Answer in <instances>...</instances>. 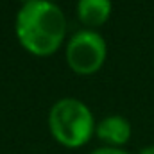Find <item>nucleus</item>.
Instances as JSON below:
<instances>
[{
    "label": "nucleus",
    "mask_w": 154,
    "mask_h": 154,
    "mask_svg": "<svg viewBox=\"0 0 154 154\" xmlns=\"http://www.w3.org/2000/svg\"><path fill=\"white\" fill-rule=\"evenodd\" d=\"M95 116L91 109L79 99L65 97L52 104L48 111V131L63 147L77 149L95 134Z\"/></svg>",
    "instance_id": "2"
},
{
    "label": "nucleus",
    "mask_w": 154,
    "mask_h": 154,
    "mask_svg": "<svg viewBox=\"0 0 154 154\" xmlns=\"http://www.w3.org/2000/svg\"><path fill=\"white\" fill-rule=\"evenodd\" d=\"M14 31L27 52L47 57L57 52L66 39V16L56 2L36 0L18 9Z\"/></svg>",
    "instance_id": "1"
},
{
    "label": "nucleus",
    "mask_w": 154,
    "mask_h": 154,
    "mask_svg": "<svg viewBox=\"0 0 154 154\" xmlns=\"http://www.w3.org/2000/svg\"><path fill=\"white\" fill-rule=\"evenodd\" d=\"M47 2H56V0H47Z\"/></svg>",
    "instance_id": "9"
},
{
    "label": "nucleus",
    "mask_w": 154,
    "mask_h": 154,
    "mask_svg": "<svg viewBox=\"0 0 154 154\" xmlns=\"http://www.w3.org/2000/svg\"><path fill=\"white\" fill-rule=\"evenodd\" d=\"M113 13L111 0H77V18L88 29L104 25Z\"/></svg>",
    "instance_id": "5"
},
{
    "label": "nucleus",
    "mask_w": 154,
    "mask_h": 154,
    "mask_svg": "<svg viewBox=\"0 0 154 154\" xmlns=\"http://www.w3.org/2000/svg\"><path fill=\"white\" fill-rule=\"evenodd\" d=\"M20 2H22V5H23V4H31V2H36V0H20Z\"/></svg>",
    "instance_id": "8"
},
{
    "label": "nucleus",
    "mask_w": 154,
    "mask_h": 154,
    "mask_svg": "<svg viewBox=\"0 0 154 154\" xmlns=\"http://www.w3.org/2000/svg\"><path fill=\"white\" fill-rule=\"evenodd\" d=\"M131 124L122 115H108L95 125V136L106 143V147H118L125 145L131 138Z\"/></svg>",
    "instance_id": "4"
},
{
    "label": "nucleus",
    "mask_w": 154,
    "mask_h": 154,
    "mask_svg": "<svg viewBox=\"0 0 154 154\" xmlns=\"http://www.w3.org/2000/svg\"><path fill=\"white\" fill-rule=\"evenodd\" d=\"M65 57L72 72L91 75L99 72L108 57V43L93 29H81L66 41Z\"/></svg>",
    "instance_id": "3"
},
{
    "label": "nucleus",
    "mask_w": 154,
    "mask_h": 154,
    "mask_svg": "<svg viewBox=\"0 0 154 154\" xmlns=\"http://www.w3.org/2000/svg\"><path fill=\"white\" fill-rule=\"evenodd\" d=\"M91 154H129L124 149H118V147H100V149H95Z\"/></svg>",
    "instance_id": "6"
},
{
    "label": "nucleus",
    "mask_w": 154,
    "mask_h": 154,
    "mask_svg": "<svg viewBox=\"0 0 154 154\" xmlns=\"http://www.w3.org/2000/svg\"><path fill=\"white\" fill-rule=\"evenodd\" d=\"M138 154H154V145H147V147H143Z\"/></svg>",
    "instance_id": "7"
}]
</instances>
